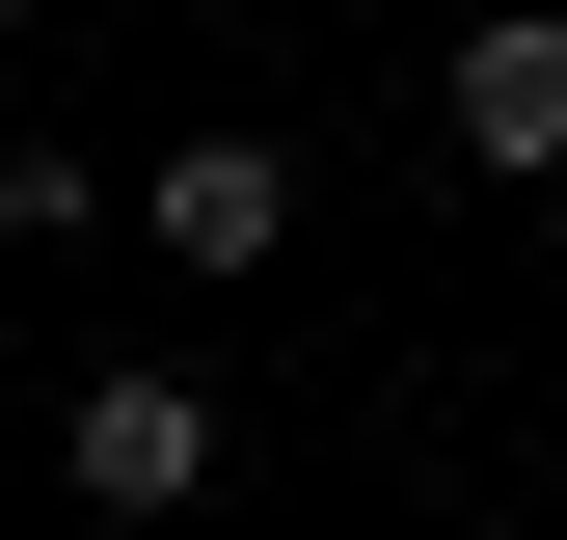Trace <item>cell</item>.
<instances>
[{
	"label": "cell",
	"instance_id": "cell-1",
	"mask_svg": "<svg viewBox=\"0 0 567 540\" xmlns=\"http://www.w3.org/2000/svg\"><path fill=\"white\" fill-rule=\"evenodd\" d=\"M54 487H82L109 540H163V513H217V378H163V352H109L82 405H54Z\"/></svg>",
	"mask_w": 567,
	"mask_h": 540
},
{
	"label": "cell",
	"instance_id": "cell-2",
	"mask_svg": "<svg viewBox=\"0 0 567 540\" xmlns=\"http://www.w3.org/2000/svg\"><path fill=\"white\" fill-rule=\"evenodd\" d=\"M135 243H163V270H270V243H298V163H270V135H189V163L135 189Z\"/></svg>",
	"mask_w": 567,
	"mask_h": 540
},
{
	"label": "cell",
	"instance_id": "cell-3",
	"mask_svg": "<svg viewBox=\"0 0 567 540\" xmlns=\"http://www.w3.org/2000/svg\"><path fill=\"white\" fill-rule=\"evenodd\" d=\"M460 163H567V28H540V0H514V28H460Z\"/></svg>",
	"mask_w": 567,
	"mask_h": 540
},
{
	"label": "cell",
	"instance_id": "cell-4",
	"mask_svg": "<svg viewBox=\"0 0 567 540\" xmlns=\"http://www.w3.org/2000/svg\"><path fill=\"white\" fill-rule=\"evenodd\" d=\"M82 217H109V189L54 163V135H0V243H82Z\"/></svg>",
	"mask_w": 567,
	"mask_h": 540
}]
</instances>
